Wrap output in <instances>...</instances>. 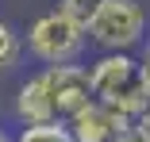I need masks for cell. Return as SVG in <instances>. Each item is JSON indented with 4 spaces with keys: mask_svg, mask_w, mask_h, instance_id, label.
I'll list each match as a JSON object with an SVG mask.
<instances>
[{
    "mask_svg": "<svg viewBox=\"0 0 150 142\" xmlns=\"http://www.w3.org/2000/svg\"><path fill=\"white\" fill-rule=\"evenodd\" d=\"M139 62H142V96H146L142 115H150V46H142V50H139Z\"/></svg>",
    "mask_w": 150,
    "mask_h": 142,
    "instance_id": "9",
    "label": "cell"
},
{
    "mask_svg": "<svg viewBox=\"0 0 150 142\" xmlns=\"http://www.w3.org/2000/svg\"><path fill=\"white\" fill-rule=\"evenodd\" d=\"M16 142H77L66 123H46V127H23Z\"/></svg>",
    "mask_w": 150,
    "mask_h": 142,
    "instance_id": "7",
    "label": "cell"
},
{
    "mask_svg": "<svg viewBox=\"0 0 150 142\" xmlns=\"http://www.w3.org/2000/svg\"><path fill=\"white\" fill-rule=\"evenodd\" d=\"M131 127H135L146 142H150V115H135V119H131Z\"/></svg>",
    "mask_w": 150,
    "mask_h": 142,
    "instance_id": "11",
    "label": "cell"
},
{
    "mask_svg": "<svg viewBox=\"0 0 150 142\" xmlns=\"http://www.w3.org/2000/svg\"><path fill=\"white\" fill-rule=\"evenodd\" d=\"M19 54H23V39L12 31V23L0 15V73H8L19 62Z\"/></svg>",
    "mask_w": 150,
    "mask_h": 142,
    "instance_id": "6",
    "label": "cell"
},
{
    "mask_svg": "<svg viewBox=\"0 0 150 142\" xmlns=\"http://www.w3.org/2000/svg\"><path fill=\"white\" fill-rule=\"evenodd\" d=\"M88 69V89H93V104L115 111L123 119L142 115V62L139 54H96Z\"/></svg>",
    "mask_w": 150,
    "mask_h": 142,
    "instance_id": "2",
    "label": "cell"
},
{
    "mask_svg": "<svg viewBox=\"0 0 150 142\" xmlns=\"http://www.w3.org/2000/svg\"><path fill=\"white\" fill-rule=\"evenodd\" d=\"M146 46H150V39H146Z\"/></svg>",
    "mask_w": 150,
    "mask_h": 142,
    "instance_id": "13",
    "label": "cell"
},
{
    "mask_svg": "<svg viewBox=\"0 0 150 142\" xmlns=\"http://www.w3.org/2000/svg\"><path fill=\"white\" fill-rule=\"evenodd\" d=\"M112 142H146V138H142V134H139L135 127H123V131H119V134H115Z\"/></svg>",
    "mask_w": 150,
    "mask_h": 142,
    "instance_id": "10",
    "label": "cell"
},
{
    "mask_svg": "<svg viewBox=\"0 0 150 142\" xmlns=\"http://www.w3.org/2000/svg\"><path fill=\"white\" fill-rule=\"evenodd\" d=\"M23 46L42 65H69V62L81 58V50L88 46V39H85V31L77 23H69L58 8H50V12H42V15H35L27 23Z\"/></svg>",
    "mask_w": 150,
    "mask_h": 142,
    "instance_id": "4",
    "label": "cell"
},
{
    "mask_svg": "<svg viewBox=\"0 0 150 142\" xmlns=\"http://www.w3.org/2000/svg\"><path fill=\"white\" fill-rule=\"evenodd\" d=\"M96 8H100V0H58V12H62L69 23H77L81 31H85L88 23H93Z\"/></svg>",
    "mask_w": 150,
    "mask_h": 142,
    "instance_id": "8",
    "label": "cell"
},
{
    "mask_svg": "<svg viewBox=\"0 0 150 142\" xmlns=\"http://www.w3.org/2000/svg\"><path fill=\"white\" fill-rule=\"evenodd\" d=\"M85 39L96 54H139L146 46V8L142 0H100Z\"/></svg>",
    "mask_w": 150,
    "mask_h": 142,
    "instance_id": "3",
    "label": "cell"
},
{
    "mask_svg": "<svg viewBox=\"0 0 150 142\" xmlns=\"http://www.w3.org/2000/svg\"><path fill=\"white\" fill-rule=\"evenodd\" d=\"M4 138H12V134H8V131H4V127H0V142H4Z\"/></svg>",
    "mask_w": 150,
    "mask_h": 142,
    "instance_id": "12",
    "label": "cell"
},
{
    "mask_svg": "<svg viewBox=\"0 0 150 142\" xmlns=\"http://www.w3.org/2000/svg\"><path fill=\"white\" fill-rule=\"evenodd\" d=\"M66 127H69V134H73L77 142H112L123 127H131V119L115 115V111H108V108H100V104H88L85 111H77Z\"/></svg>",
    "mask_w": 150,
    "mask_h": 142,
    "instance_id": "5",
    "label": "cell"
},
{
    "mask_svg": "<svg viewBox=\"0 0 150 142\" xmlns=\"http://www.w3.org/2000/svg\"><path fill=\"white\" fill-rule=\"evenodd\" d=\"M88 104H93V89H88V69L81 62L42 65L16 89V119L23 127L69 123Z\"/></svg>",
    "mask_w": 150,
    "mask_h": 142,
    "instance_id": "1",
    "label": "cell"
}]
</instances>
